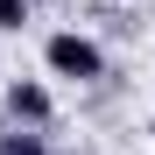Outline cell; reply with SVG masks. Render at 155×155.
I'll use <instances>...</instances> for the list:
<instances>
[{
    "label": "cell",
    "mask_w": 155,
    "mask_h": 155,
    "mask_svg": "<svg viewBox=\"0 0 155 155\" xmlns=\"http://www.w3.org/2000/svg\"><path fill=\"white\" fill-rule=\"evenodd\" d=\"M42 64H49V78H71V85H99L106 78V49H99L92 35H78V28H57L42 42Z\"/></svg>",
    "instance_id": "cell-1"
},
{
    "label": "cell",
    "mask_w": 155,
    "mask_h": 155,
    "mask_svg": "<svg viewBox=\"0 0 155 155\" xmlns=\"http://www.w3.org/2000/svg\"><path fill=\"white\" fill-rule=\"evenodd\" d=\"M0 106H7V120H14V127H49V120H57V99H49L42 78H7Z\"/></svg>",
    "instance_id": "cell-2"
},
{
    "label": "cell",
    "mask_w": 155,
    "mask_h": 155,
    "mask_svg": "<svg viewBox=\"0 0 155 155\" xmlns=\"http://www.w3.org/2000/svg\"><path fill=\"white\" fill-rule=\"evenodd\" d=\"M28 14H35V0H0V35H21Z\"/></svg>",
    "instance_id": "cell-4"
},
{
    "label": "cell",
    "mask_w": 155,
    "mask_h": 155,
    "mask_svg": "<svg viewBox=\"0 0 155 155\" xmlns=\"http://www.w3.org/2000/svg\"><path fill=\"white\" fill-rule=\"evenodd\" d=\"M0 155H57V148L42 127H14V134H0Z\"/></svg>",
    "instance_id": "cell-3"
}]
</instances>
